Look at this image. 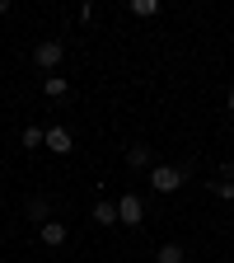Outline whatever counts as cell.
I'll return each instance as SVG.
<instances>
[{"instance_id":"6da1fadb","label":"cell","mask_w":234,"mask_h":263,"mask_svg":"<svg viewBox=\"0 0 234 263\" xmlns=\"http://www.w3.org/2000/svg\"><path fill=\"white\" fill-rule=\"evenodd\" d=\"M150 188L178 193V188H183V170H174V164H155V170H150Z\"/></svg>"},{"instance_id":"7a4b0ae2","label":"cell","mask_w":234,"mask_h":263,"mask_svg":"<svg viewBox=\"0 0 234 263\" xmlns=\"http://www.w3.org/2000/svg\"><path fill=\"white\" fill-rule=\"evenodd\" d=\"M141 216H145V202L136 193H122V202H117V221L122 226H141Z\"/></svg>"},{"instance_id":"3957f363","label":"cell","mask_w":234,"mask_h":263,"mask_svg":"<svg viewBox=\"0 0 234 263\" xmlns=\"http://www.w3.org/2000/svg\"><path fill=\"white\" fill-rule=\"evenodd\" d=\"M33 61H38L42 66V71H56V66H61V43H38V47H33Z\"/></svg>"},{"instance_id":"277c9868","label":"cell","mask_w":234,"mask_h":263,"mask_svg":"<svg viewBox=\"0 0 234 263\" xmlns=\"http://www.w3.org/2000/svg\"><path fill=\"white\" fill-rule=\"evenodd\" d=\"M42 141H47L52 155H66V151H71V132H66V127H47V137H42Z\"/></svg>"},{"instance_id":"5b68a950","label":"cell","mask_w":234,"mask_h":263,"mask_svg":"<svg viewBox=\"0 0 234 263\" xmlns=\"http://www.w3.org/2000/svg\"><path fill=\"white\" fill-rule=\"evenodd\" d=\"M38 240H42V245H52V249H56V245H66V226H61V221H42V226H38Z\"/></svg>"},{"instance_id":"8992f818","label":"cell","mask_w":234,"mask_h":263,"mask_svg":"<svg viewBox=\"0 0 234 263\" xmlns=\"http://www.w3.org/2000/svg\"><path fill=\"white\" fill-rule=\"evenodd\" d=\"M94 221L98 226H117V202H94Z\"/></svg>"},{"instance_id":"52a82bcc","label":"cell","mask_w":234,"mask_h":263,"mask_svg":"<svg viewBox=\"0 0 234 263\" xmlns=\"http://www.w3.org/2000/svg\"><path fill=\"white\" fill-rule=\"evenodd\" d=\"M42 137H47L42 127H24V137H19V141H24L28 151H38V146H42Z\"/></svg>"},{"instance_id":"ba28073f","label":"cell","mask_w":234,"mask_h":263,"mask_svg":"<svg viewBox=\"0 0 234 263\" xmlns=\"http://www.w3.org/2000/svg\"><path fill=\"white\" fill-rule=\"evenodd\" d=\"M42 89H47V99H61V94H66V80H61V76H47Z\"/></svg>"},{"instance_id":"9c48e42d","label":"cell","mask_w":234,"mask_h":263,"mask_svg":"<svg viewBox=\"0 0 234 263\" xmlns=\"http://www.w3.org/2000/svg\"><path fill=\"white\" fill-rule=\"evenodd\" d=\"M131 10H136L141 19H150V14H159V0H131Z\"/></svg>"},{"instance_id":"30bf717a","label":"cell","mask_w":234,"mask_h":263,"mask_svg":"<svg viewBox=\"0 0 234 263\" xmlns=\"http://www.w3.org/2000/svg\"><path fill=\"white\" fill-rule=\"evenodd\" d=\"M126 160L136 164V170H145V164H150V151H145V146H131V151H126Z\"/></svg>"},{"instance_id":"8fae6325","label":"cell","mask_w":234,"mask_h":263,"mask_svg":"<svg viewBox=\"0 0 234 263\" xmlns=\"http://www.w3.org/2000/svg\"><path fill=\"white\" fill-rule=\"evenodd\" d=\"M159 263H183V245H164L159 249Z\"/></svg>"},{"instance_id":"7c38bea8","label":"cell","mask_w":234,"mask_h":263,"mask_svg":"<svg viewBox=\"0 0 234 263\" xmlns=\"http://www.w3.org/2000/svg\"><path fill=\"white\" fill-rule=\"evenodd\" d=\"M211 193L220 197V202H234V183H229V179H220V183H211Z\"/></svg>"},{"instance_id":"4fadbf2b","label":"cell","mask_w":234,"mask_h":263,"mask_svg":"<svg viewBox=\"0 0 234 263\" xmlns=\"http://www.w3.org/2000/svg\"><path fill=\"white\" fill-rule=\"evenodd\" d=\"M229 113H234V89H229Z\"/></svg>"}]
</instances>
